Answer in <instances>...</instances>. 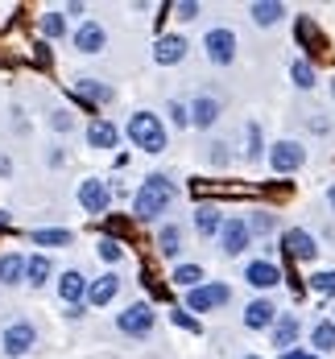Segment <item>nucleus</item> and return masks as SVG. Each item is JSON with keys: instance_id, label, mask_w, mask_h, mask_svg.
<instances>
[{"instance_id": "f257e3e1", "label": "nucleus", "mask_w": 335, "mask_h": 359, "mask_svg": "<svg viewBox=\"0 0 335 359\" xmlns=\"http://www.w3.org/2000/svg\"><path fill=\"white\" fill-rule=\"evenodd\" d=\"M178 198V186L166 178V174H149L141 182V190L133 194V215L141 219V223H153V219H162L170 211V203Z\"/></svg>"}, {"instance_id": "f03ea898", "label": "nucleus", "mask_w": 335, "mask_h": 359, "mask_svg": "<svg viewBox=\"0 0 335 359\" xmlns=\"http://www.w3.org/2000/svg\"><path fill=\"white\" fill-rule=\"evenodd\" d=\"M124 133H129V141L137 144L141 153H166V144H170L162 116H153V111H133L129 124H124Z\"/></svg>"}, {"instance_id": "7ed1b4c3", "label": "nucleus", "mask_w": 335, "mask_h": 359, "mask_svg": "<svg viewBox=\"0 0 335 359\" xmlns=\"http://www.w3.org/2000/svg\"><path fill=\"white\" fill-rule=\"evenodd\" d=\"M265 161H269V170L277 178H290V174H298L306 165V144L294 141V137H282V141H273L265 149Z\"/></svg>"}, {"instance_id": "20e7f679", "label": "nucleus", "mask_w": 335, "mask_h": 359, "mask_svg": "<svg viewBox=\"0 0 335 359\" xmlns=\"http://www.w3.org/2000/svg\"><path fill=\"white\" fill-rule=\"evenodd\" d=\"M232 306V285L228 281H203L199 289H186V314H207V310H223Z\"/></svg>"}, {"instance_id": "39448f33", "label": "nucleus", "mask_w": 335, "mask_h": 359, "mask_svg": "<svg viewBox=\"0 0 335 359\" xmlns=\"http://www.w3.org/2000/svg\"><path fill=\"white\" fill-rule=\"evenodd\" d=\"M153 323H157V314H153L149 302H133V306H124L116 314V330L129 334V339H145L149 330H153Z\"/></svg>"}, {"instance_id": "423d86ee", "label": "nucleus", "mask_w": 335, "mask_h": 359, "mask_svg": "<svg viewBox=\"0 0 335 359\" xmlns=\"http://www.w3.org/2000/svg\"><path fill=\"white\" fill-rule=\"evenodd\" d=\"M203 54H207L211 67H232V62H236V34H232L228 25L207 29V34H203Z\"/></svg>"}, {"instance_id": "0eeeda50", "label": "nucleus", "mask_w": 335, "mask_h": 359, "mask_svg": "<svg viewBox=\"0 0 335 359\" xmlns=\"http://www.w3.org/2000/svg\"><path fill=\"white\" fill-rule=\"evenodd\" d=\"M34 347H37V326L34 323H25V318H21V323H8V326H4V334H0V351H4L8 359L29 355Z\"/></svg>"}, {"instance_id": "6e6552de", "label": "nucleus", "mask_w": 335, "mask_h": 359, "mask_svg": "<svg viewBox=\"0 0 335 359\" xmlns=\"http://www.w3.org/2000/svg\"><path fill=\"white\" fill-rule=\"evenodd\" d=\"M282 252L290 256V260H298V264H310V260H319V240L306 231V227H286L282 231Z\"/></svg>"}, {"instance_id": "1a4fd4ad", "label": "nucleus", "mask_w": 335, "mask_h": 359, "mask_svg": "<svg viewBox=\"0 0 335 359\" xmlns=\"http://www.w3.org/2000/svg\"><path fill=\"white\" fill-rule=\"evenodd\" d=\"M216 244H220L223 256H240L244 248H253V236H249V223L240 215H232V219H223V227H220V236H216Z\"/></svg>"}, {"instance_id": "9d476101", "label": "nucleus", "mask_w": 335, "mask_h": 359, "mask_svg": "<svg viewBox=\"0 0 335 359\" xmlns=\"http://www.w3.org/2000/svg\"><path fill=\"white\" fill-rule=\"evenodd\" d=\"M244 281H249V289L269 293V289L282 285V269H277L273 260H265V256H253V260L244 264Z\"/></svg>"}, {"instance_id": "9b49d317", "label": "nucleus", "mask_w": 335, "mask_h": 359, "mask_svg": "<svg viewBox=\"0 0 335 359\" xmlns=\"http://www.w3.org/2000/svg\"><path fill=\"white\" fill-rule=\"evenodd\" d=\"M108 203H112L108 182H100V178H83L79 182V207H83L87 215H104Z\"/></svg>"}, {"instance_id": "f8f14e48", "label": "nucleus", "mask_w": 335, "mask_h": 359, "mask_svg": "<svg viewBox=\"0 0 335 359\" xmlns=\"http://www.w3.org/2000/svg\"><path fill=\"white\" fill-rule=\"evenodd\" d=\"M186 50H190L186 34H162L153 41V62H157V67H178L186 58Z\"/></svg>"}, {"instance_id": "ddd939ff", "label": "nucleus", "mask_w": 335, "mask_h": 359, "mask_svg": "<svg viewBox=\"0 0 335 359\" xmlns=\"http://www.w3.org/2000/svg\"><path fill=\"white\" fill-rule=\"evenodd\" d=\"M277 314H282V310H277L269 297H253V302L244 306V318H240V323H244V330H273Z\"/></svg>"}, {"instance_id": "4468645a", "label": "nucleus", "mask_w": 335, "mask_h": 359, "mask_svg": "<svg viewBox=\"0 0 335 359\" xmlns=\"http://www.w3.org/2000/svg\"><path fill=\"white\" fill-rule=\"evenodd\" d=\"M74 50L79 54H104V46H108V34H104V25L100 21H83L79 29H74Z\"/></svg>"}, {"instance_id": "2eb2a0df", "label": "nucleus", "mask_w": 335, "mask_h": 359, "mask_svg": "<svg viewBox=\"0 0 335 359\" xmlns=\"http://www.w3.org/2000/svg\"><path fill=\"white\" fill-rule=\"evenodd\" d=\"M87 285H91V281H87L79 269H67V273L58 277V297H63L67 306H83V302H87Z\"/></svg>"}, {"instance_id": "dca6fc26", "label": "nucleus", "mask_w": 335, "mask_h": 359, "mask_svg": "<svg viewBox=\"0 0 335 359\" xmlns=\"http://www.w3.org/2000/svg\"><path fill=\"white\" fill-rule=\"evenodd\" d=\"M220 111H223V104L216 95H195V100H190V124H195V128H211V124L220 120Z\"/></svg>"}, {"instance_id": "f3484780", "label": "nucleus", "mask_w": 335, "mask_h": 359, "mask_svg": "<svg viewBox=\"0 0 335 359\" xmlns=\"http://www.w3.org/2000/svg\"><path fill=\"white\" fill-rule=\"evenodd\" d=\"M298 334H302V323H298V314H277V323H273V330H269L273 347H282V351H290V347H294Z\"/></svg>"}, {"instance_id": "a211bd4d", "label": "nucleus", "mask_w": 335, "mask_h": 359, "mask_svg": "<svg viewBox=\"0 0 335 359\" xmlns=\"http://www.w3.org/2000/svg\"><path fill=\"white\" fill-rule=\"evenodd\" d=\"M116 293H120V277L116 273H104V277H96L87 285V306H112Z\"/></svg>"}, {"instance_id": "6ab92c4d", "label": "nucleus", "mask_w": 335, "mask_h": 359, "mask_svg": "<svg viewBox=\"0 0 335 359\" xmlns=\"http://www.w3.org/2000/svg\"><path fill=\"white\" fill-rule=\"evenodd\" d=\"M116 141H120V133H116L112 120L96 116V120L87 124V144H91V149H116Z\"/></svg>"}, {"instance_id": "aec40b11", "label": "nucleus", "mask_w": 335, "mask_h": 359, "mask_svg": "<svg viewBox=\"0 0 335 359\" xmlns=\"http://www.w3.org/2000/svg\"><path fill=\"white\" fill-rule=\"evenodd\" d=\"M74 95H79L83 104H91V108L112 104V87H104L100 79H79V83H74Z\"/></svg>"}, {"instance_id": "412c9836", "label": "nucleus", "mask_w": 335, "mask_h": 359, "mask_svg": "<svg viewBox=\"0 0 335 359\" xmlns=\"http://www.w3.org/2000/svg\"><path fill=\"white\" fill-rule=\"evenodd\" d=\"M249 17L257 21L261 29H269V25H277L286 17V4H277V0H253L249 4Z\"/></svg>"}, {"instance_id": "4be33fe9", "label": "nucleus", "mask_w": 335, "mask_h": 359, "mask_svg": "<svg viewBox=\"0 0 335 359\" xmlns=\"http://www.w3.org/2000/svg\"><path fill=\"white\" fill-rule=\"evenodd\" d=\"M25 281V256L21 252H4L0 256V285H21Z\"/></svg>"}, {"instance_id": "5701e85b", "label": "nucleus", "mask_w": 335, "mask_h": 359, "mask_svg": "<svg viewBox=\"0 0 335 359\" xmlns=\"http://www.w3.org/2000/svg\"><path fill=\"white\" fill-rule=\"evenodd\" d=\"M220 227H223L220 207H199V211H195V231H199L203 240H216V236H220Z\"/></svg>"}, {"instance_id": "b1692460", "label": "nucleus", "mask_w": 335, "mask_h": 359, "mask_svg": "<svg viewBox=\"0 0 335 359\" xmlns=\"http://www.w3.org/2000/svg\"><path fill=\"white\" fill-rule=\"evenodd\" d=\"M50 273H54V264H50V256H25V285L41 289L46 281H50Z\"/></svg>"}, {"instance_id": "393cba45", "label": "nucleus", "mask_w": 335, "mask_h": 359, "mask_svg": "<svg viewBox=\"0 0 335 359\" xmlns=\"http://www.w3.org/2000/svg\"><path fill=\"white\" fill-rule=\"evenodd\" d=\"M157 252H162L166 260H174V256L183 252V227H178V223H166V227L157 231Z\"/></svg>"}, {"instance_id": "a878e982", "label": "nucleus", "mask_w": 335, "mask_h": 359, "mask_svg": "<svg viewBox=\"0 0 335 359\" xmlns=\"http://www.w3.org/2000/svg\"><path fill=\"white\" fill-rule=\"evenodd\" d=\"M265 149H269V144H265V133H261V124H257V120H249V124H244V157L257 165L261 157H265Z\"/></svg>"}, {"instance_id": "bb28decb", "label": "nucleus", "mask_w": 335, "mask_h": 359, "mask_svg": "<svg viewBox=\"0 0 335 359\" xmlns=\"http://www.w3.org/2000/svg\"><path fill=\"white\" fill-rule=\"evenodd\" d=\"M310 347L335 351V318H319V323L310 326Z\"/></svg>"}, {"instance_id": "cd10ccee", "label": "nucleus", "mask_w": 335, "mask_h": 359, "mask_svg": "<svg viewBox=\"0 0 335 359\" xmlns=\"http://www.w3.org/2000/svg\"><path fill=\"white\" fill-rule=\"evenodd\" d=\"M290 79H294L298 91H310V87H319V74H315V67H310L306 58H294V62H290Z\"/></svg>"}, {"instance_id": "c85d7f7f", "label": "nucleus", "mask_w": 335, "mask_h": 359, "mask_svg": "<svg viewBox=\"0 0 335 359\" xmlns=\"http://www.w3.org/2000/svg\"><path fill=\"white\" fill-rule=\"evenodd\" d=\"M306 285H310L315 297H335V269H315L306 277Z\"/></svg>"}, {"instance_id": "c756f323", "label": "nucleus", "mask_w": 335, "mask_h": 359, "mask_svg": "<svg viewBox=\"0 0 335 359\" xmlns=\"http://www.w3.org/2000/svg\"><path fill=\"white\" fill-rule=\"evenodd\" d=\"M74 236L67 231V227H41V231H34V244H41V248H67Z\"/></svg>"}, {"instance_id": "7c9ffc66", "label": "nucleus", "mask_w": 335, "mask_h": 359, "mask_svg": "<svg viewBox=\"0 0 335 359\" xmlns=\"http://www.w3.org/2000/svg\"><path fill=\"white\" fill-rule=\"evenodd\" d=\"M244 223H249V236H253V240H257V236H273V231H277V215H273V211H253Z\"/></svg>"}, {"instance_id": "2f4dec72", "label": "nucleus", "mask_w": 335, "mask_h": 359, "mask_svg": "<svg viewBox=\"0 0 335 359\" xmlns=\"http://www.w3.org/2000/svg\"><path fill=\"white\" fill-rule=\"evenodd\" d=\"M170 281H174L178 289H199L203 285V269H199V264H178Z\"/></svg>"}, {"instance_id": "473e14b6", "label": "nucleus", "mask_w": 335, "mask_h": 359, "mask_svg": "<svg viewBox=\"0 0 335 359\" xmlns=\"http://www.w3.org/2000/svg\"><path fill=\"white\" fill-rule=\"evenodd\" d=\"M41 37H50V41L67 37V17H63V13H46V17H41Z\"/></svg>"}, {"instance_id": "72a5a7b5", "label": "nucleus", "mask_w": 335, "mask_h": 359, "mask_svg": "<svg viewBox=\"0 0 335 359\" xmlns=\"http://www.w3.org/2000/svg\"><path fill=\"white\" fill-rule=\"evenodd\" d=\"M96 252H100V260H104V264H116V260L124 256V248H120V240H112V236H104V240L96 244Z\"/></svg>"}, {"instance_id": "f704fd0d", "label": "nucleus", "mask_w": 335, "mask_h": 359, "mask_svg": "<svg viewBox=\"0 0 335 359\" xmlns=\"http://www.w3.org/2000/svg\"><path fill=\"white\" fill-rule=\"evenodd\" d=\"M170 120H174V128H190V108H186L183 100H170Z\"/></svg>"}, {"instance_id": "c9c22d12", "label": "nucleus", "mask_w": 335, "mask_h": 359, "mask_svg": "<svg viewBox=\"0 0 335 359\" xmlns=\"http://www.w3.org/2000/svg\"><path fill=\"white\" fill-rule=\"evenodd\" d=\"M170 318H174V326H183V330H190V334H199V318H195V314H186L183 306H178V310H170Z\"/></svg>"}, {"instance_id": "e433bc0d", "label": "nucleus", "mask_w": 335, "mask_h": 359, "mask_svg": "<svg viewBox=\"0 0 335 359\" xmlns=\"http://www.w3.org/2000/svg\"><path fill=\"white\" fill-rule=\"evenodd\" d=\"M207 149H211V153H207V161H211L216 170H223V165H228V144L216 141V144H207Z\"/></svg>"}, {"instance_id": "4c0bfd02", "label": "nucleus", "mask_w": 335, "mask_h": 359, "mask_svg": "<svg viewBox=\"0 0 335 359\" xmlns=\"http://www.w3.org/2000/svg\"><path fill=\"white\" fill-rule=\"evenodd\" d=\"M50 128H58V133H67V128H74V120H71V111H67V108H58V111H50Z\"/></svg>"}, {"instance_id": "58836bf2", "label": "nucleus", "mask_w": 335, "mask_h": 359, "mask_svg": "<svg viewBox=\"0 0 335 359\" xmlns=\"http://www.w3.org/2000/svg\"><path fill=\"white\" fill-rule=\"evenodd\" d=\"M298 41H302V46L315 41V21H310V17H298Z\"/></svg>"}, {"instance_id": "ea45409f", "label": "nucleus", "mask_w": 335, "mask_h": 359, "mask_svg": "<svg viewBox=\"0 0 335 359\" xmlns=\"http://www.w3.org/2000/svg\"><path fill=\"white\" fill-rule=\"evenodd\" d=\"M174 13H178V21H195L199 17V4L195 0H183V4H174Z\"/></svg>"}, {"instance_id": "a19ab883", "label": "nucleus", "mask_w": 335, "mask_h": 359, "mask_svg": "<svg viewBox=\"0 0 335 359\" xmlns=\"http://www.w3.org/2000/svg\"><path fill=\"white\" fill-rule=\"evenodd\" d=\"M306 124H310V133H319V137H327V133H331V124H327L323 116H315V120H306Z\"/></svg>"}, {"instance_id": "79ce46f5", "label": "nucleus", "mask_w": 335, "mask_h": 359, "mask_svg": "<svg viewBox=\"0 0 335 359\" xmlns=\"http://www.w3.org/2000/svg\"><path fill=\"white\" fill-rule=\"evenodd\" d=\"M277 359H310V351H302V347H290V351H282Z\"/></svg>"}, {"instance_id": "37998d69", "label": "nucleus", "mask_w": 335, "mask_h": 359, "mask_svg": "<svg viewBox=\"0 0 335 359\" xmlns=\"http://www.w3.org/2000/svg\"><path fill=\"white\" fill-rule=\"evenodd\" d=\"M13 174V165H8V157H0V178H8Z\"/></svg>"}, {"instance_id": "c03bdc74", "label": "nucleus", "mask_w": 335, "mask_h": 359, "mask_svg": "<svg viewBox=\"0 0 335 359\" xmlns=\"http://www.w3.org/2000/svg\"><path fill=\"white\" fill-rule=\"evenodd\" d=\"M327 207H331V211H335V182H331V186H327Z\"/></svg>"}, {"instance_id": "a18cd8bd", "label": "nucleus", "mask_w": 335, "mask_h": 359, "mask_svg": "<svg viewBox=\"0 0 335 359\" xmlns=\"http://www.w3.org/2000/svg\"><path fill=\"white\" fill-rule=\"evenodd\" d=\"M331 95H335V79H331Z\"/></svg>"}, {"instance_id": "49530a36", "label": "nucleus", "mask_w": 335, "mask_h": 359, "mask_svg": "<svg viewBox=\"0 0 335 359\" xmlns=\"http://www.w3.org/2000/svg\"><path fill=\"white\" fill-rule=\"evenodd\" d=\"M244 359H261V355H244Z\"/></svg>"}, {"instance_id": "de8ad7c7", "label": "nucleus", "mask_w": 335, "mask_h": 359, "mask_svg": "<svg viewBox=\"0 0 335 359\" xmlns=\"http://www.w3.org/2000/svg\"><path fill=\"white\" fill-rule=\"evenodd\" d=\"M310 359H319V355H310Z\"/></svg>"}]
</instances>
